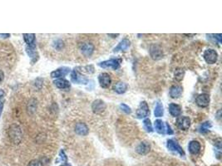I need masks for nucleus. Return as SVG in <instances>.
<instances>
[{
	"label": "nucleus",
	"instance_id": "nucleus-11",
	"mask_svg": "<svg viewBox=\"0 0 222 166\" xmlns=\"http://www.w3.org/2000/svg\"><path fill=\"white\" fill-rule=\"evenodd\" d=\"M196 102L198 106L207 107L210 104V96L208 94H200L196 97Z\"/></svg>",
	"mask_w": 222,
	"mask_h": 166
},
{
	"label": "nucleus",
	"instance_id": "nucleus-14",
	"mask_svg": "<svg viewBox=\"0 0 222 166\" xmlns=\"http://www.w3.org/2000/svg\"><path fill=\"white\" fill-rule=\"evenodd\" d=\"M151 146L150 144L146 141H142L138 145L137 148H136V151L139 154V155H146L147 153H149Z\"/></svg>",
	"mask_w": 222,
	"mask_h": 166
},
{
	"label": "nucleus",
	"instance_id": "nucleus-8",
	"mask_svg": "<svg viewBox=\"0 0 222 166\" xmlns=\"http://www.w3.org/2000/svg\"><path fill=\"white\" fill-rule=\"evenodd\" d=\"M176 125L181 130H186L191 126V120L186 116H180L177 119Z\"/></svg>",
	"mask_w": 222,
	"mask_h": 166
},
{
	"label": "nucleus",
	"instance_id": "nucleus-27",
	"mask_svg": "<svg viewBox=\"0 0 222 166\" xmlns=\"http://www.w3.org/2000/svg\"><path fill=\"white\" fill-rule=\"evenodd\" d=\"M212 126L211 121H206L205 123H203L200 127V133H206L209 130V129Z\"/></svg>",
	"mask_w": 222,
	"mask_h": 166
},
{
	"label": "nucleus",
	"instance_id": "nucleus-30",
	"mask_svg": "<svg viewBox=\"0 0 222 166\" xmlns=\"http://www.w3.org/2000/svg\"><path fill=\"white\" fill-rule=\"evenodd\" d=\"M28 166H43L42 163L38 160H34L28 163Z\"/></svg>",
	"mask_w": 222,
	"mask_h": 166
},
{
	"label": "nucleus",
	"instance_id": "nucleus-25",
	"mask_svg": "<svg viewBox=\"0 0 222 166\" xmlns=\"http://www.w3.org/2000/svg\"><path fill=\"white\" fill-rule=\"evenodd\" d=\"M26 52H27L28 55L31 57L32 59H33V58H36V57L38 58V55L36 51V46H33V47L27 46V48H26Z\"/></svg>",
	"mask_w": 222,
	"mask_h": 166
},
{
	"label": "nucleus",
	"instance_id": "nucleus-34",
	"mask_svg": "<svg viewBox=\"0 0 222 166\" xmlns=\"http://www.w3.org/2000/svg\"><path fill=\"white\" fill-rule=\"evenodd\" d=\"M3 77H4V75H3V72L2 71H0V83L2 82V81L3 80Z\"/></svg>",
	"mask_w": 222,
	"mask_h": 166
},
{
	"label": "nucleus",
	"instance_id": "nucleus-6",
	"mask_svg": "<svg viewBox=\"0 0 222 166\" xmlns=\"http://www.w3.org/2000/svg\"><path fill=\"white\" fill-rule=\"evenodd\" d=\"M106 108H107V105L101 99L95 100L93 102V105H92V110H93V112L97 113V114L103 112L106 110Z\"/></svg>",
	"mask_w": 222,
	"mask_h": 166
},
{
	"label": "nucleus",
	"instance_id": "nucleus-5",
	"mask_svg": "<svg viewBox=\"0 0 222 166\" xmlns=\"http://www.w3.org/2000/svg\"><path fill=\"white\" fill-rule=\"evenodd\" d=\"M121 60L118 59H110L98 63L99 67L102 68H112L113 70H117L120 68Z\"/></svg>",
	"mask_w": 222,
	"mask_h": 166
},
{
	"label": "nucleus",
	"instance_id": "nucleus-22",
	"mask_svg": "<svg viewBox=\"0 0 222 166\" xmlns=\"http://www.w3.org/2000/svg\"><path fill=\"white\" fill-rule=\"evenodd\" d=\"M127 89V85L125 82H118L113 87V90L117 94H123Z\"/></svg>",
	"mask_w": 222,
	"mask_h": 166
},
{
	"label": "nucleus",
	"instance_id": "nucleus-36",
	"mask_svg": "<svg viewBox=\"0 0 222 166\" xmlns=\"http://www.w3.org/2000/svg\"><path fill=\"white\" fill-rule=\"evenodd\" d=\"M3 96H4V91L3 90H0V101H1V99L3 98Z\"/></svg>",
	"mask_w": 222,
	"mask_h": 166
},
{
	"label": "nucleus",
	"instance_id": "nucleus-4",
	"mask_svg": "<svg viewBox=\"0 0 222 166\" xmlns=\"http://www.w3.org/2000/svg\"><path fill=\"white\" fill-rule=\"evenodd\" d=\"M150 114L149 106L146 103V102L143 101L140 103V106L138 107L137 110V117L138 119L146 118V116H148Z\"/></svg>",
	"mask_w": 222,
	"mask_h": 166
},
{
	"label": "nucleus",
	"instance_id": "nucleus-16",
	"mask_svg": "<svg viewBox=\"0 0 222 166\" xmlns=\"http://www.w3.org/2000/svg\"><path fill=\"white\" fill-rule=\"evenodd\" d=\"M154 126L156 131L161 135L166 134V123L161 120H156L154 122Z\"/></svg>",
	"mask_w": 222,
	"mask_h": 166
},
{
	"label": "nucleus",
	"instance_id": "nucleus-38",
	"mask_svg": "<svg viewBox=\"0 0 222 166\" xmlns=\"http://www.w3.org/2000/svg\"><path fill=\"white\" fill-rule=\"evenodd\" d=\"M63 166H64V165H63Z\"/></svg>",
	"mask_w": 222,
	"mask_h": 166
},
{
	"label": "nucleus",
	"instance_id": "nucleus-32",
	"mask_svg": "<svg viewBox=\"0 0 222 166\" xmlns=\"http://www.w3.org/2000/svg\"><path fill=\"white\" fill-rule=\"evenodd\" d=\"M214 36H215V38H216V39L218 40V42H219L220 43L221 42V34H215Z\"/></svg>",
	"mask_w": 222,
	"mask_h": 166
},
{
	"label": "nucleus",
	"instance_id": "nucleus-21",
	"mask_svg": "<svg viewBox=\"0 0 222 166\" xmlns=\"http://www.w3.org/2000/svg\"><path fill=\"white\" fill-rule=\"evenodd\" d=\"M169 111H170V114L172 116L177 117V116H179L181 114V108H180V106L172 103L169 106Z\"/></svg>",
	"mask_w": 222,
	"mask_h": 166
},
{
	"label": "nucleus",
	"instance_id": "nucleus-35",
	"mask_svg": "<svg viewBox=\"0 0 222 166\" xmlns=\"http://www.w3.org/2000/svg\"><path fill=\"white\" fill-rule=\"evenodd\" d=\"M0 37H4V38H6V37H10V34H3V33H0Z\"/></svg>",
	"mask_w": 222,
	"mask_h": 166
},
{
	"label": "nucleus",
	"instance_id": "nucleus-18",
	"mask_svg": "<svg viewBox=\"0 0 222 166\" xmlns=\"http://www.w3.org/2000/svg\"><path fill=\"white\" fill-rule=\"evenodd\" d=\"M88 131H89V129L86 125V124L82 123V122L77 123L76 125V126H75V132L79 135H82V136L83 135H87L88 134Z\"/></svg>",
	"mask_w": 222,
	"mask_h": 166
},
{
	"label": "nucleus",
	"instance_id": "nucleus-26",
	"mask_svg": "<svg viewBox=\"0 0 222 166\" xmlns=\"http://www.w3.org/2000/svg\"><path fill=\"white\" fill-rule=\"evenodd\" d=\"M143 125L144 128L146 129V132H152L153 131V128H152V122H151V120L148 118H146L143 121Z\"/></svg>",
	"mask_w": 222,
	"mask_h": 166
},
{
	"label": "nucleus",
	"instance_id": "nucleus-9",
	"mask_svg": "<svg viewBox=\"0 0 222 166\" xmlns=\"http://www.w3.org/2000/svg\"><path fill=\"white\" fill-rule=\"evenodd\" d=\"M98 82L100 86L102 88H108L111 83H112V79H111L109 74L103 72V73H101L99 75Z\"/></svg>",
	"mask_w": 222,
	"mask_h": 166
},
{
	"label": "nucleus",
	"instance_id": "nucleus-37",
	"mask_svg": "<svg viewBox=\"0 0 222 166\" xmlns=\"http://www.w3.org/2000/svg\"><path fill=\"white\" fill-rule=\"evenodd\" d=\"M107 35H108V36H111L112 37H118V36H119V34H111V33H109V34H107Z\"/></svg>",
	"mask_w": 222,
	"mask_h": 166
},
{
	"label": "nucleus",
	"instance_id": "nucleus-33",
	"mask_svg": "<svg viewBox=\"0 0 222 166\" xmlns=\"http://www.w3.org/2000/svg\"><path fill=\"white\" fill-rule=\"evenodd\" d=\"M3 101H0V116H1L2 111H3Z\"/></svg>",
	"mask_w": 222,
	"mask_h": 166
},
{
	"label": "nucleus",
	"instance_id": "nucleus-3",
	"mask_svg": "<svg viewBox=\"0 0 222 166\" xmlns=\"http://www.w3.org/2000/svg\"><path fill=\"white\" fill-rule=\"evenodd\" d=\"M203 56L205 62L208 64H214L216 62L218 59V53L214 49H207L203 54Z\"/></svg>",
	"mask_w": 222,
	"mask_h": 166
},
{
	"label": "nucleus",
	"instance_id": "nucleus-15",
	"mask_svg": "<svg viewBox=\"0 0 222 166\" xmlns=\"http://www.w3.org/2000/svg\"><path fill=\"white\" fill-rule=\"evenodd\" d=\"M188 149L191 155H197L200 151V144L197 141H191L189 143Z\"/></svg>",
	"mask_w": 222,
	"mask_h": 166
},
{
	"label": "nucleus",
	"instance_id": "nucleus-19",
	"mask_svg": "<svg viewBox=\"0 0 222 166\" xmlns=\"http://www.w3.org/2000/svg\"><path fill=\"white\" fill-rule=\"evenodd\" d=\"M183 88L180 86H173L170 89V96L172 98H179L182 94Z\"/></svg>",
	"mask_w": 222,
	"mask_h": 166
},
{
	"label": "nucleus",
	"instance_id": "nucleus-29",
	"mask_svg": "<svg viewBox=\"0 0 222 166\" xmlns=\"http://www.w3.org/2000/svg\"><path fill=\"white\" fill-rule=\"evenodd\" d=\"M120 109H121L122 111H124L125 113H127V114H131L132 113V109H131V107H129L127 105L124 104V103H121L120 106Z\"/></svg>",
	"mask_w": 222,
	"mask_h": 166
},
{
	"label": "nucleus",
	"instance_id": "nucleus-31",
	"mask_svg": "<svg viewBox=\"0 0 222 166\" xmlns=\"http://www.w3.org/2000/svg\"><path fill=\"white\" fill-rule=\"evenodd\" d=\"M166 134H167V135H172L173 134V130H172L168 123H166Z\"/></svg>",
	"mask_w": 222,
	"mask_h": 166
},
{
	"label": "nucleus",
	"instance_id": "nucleus-2",
	"mask_svg": "<svg viewBox=\"0 0 222 166\" xmlns=\"http://www.w3.org/2000/svg\"><path fill=\"white\" fill-rule=\"evenodd\" d=\"M166 147L169 150H172L173 152H176L177 154H179L180 156H185V151L183 150V149L180 147V145L178 144L176 141L175 140H168L167 143H166Z\"/></svg>",
	"mask_w": 222,
	"mask_h": 166
},
{
	"label": "nucleus",
	"instance_id": "nucleus-1",
	"mask_svg": "<svg viewBox=\"0 0 222 166\" xmlns=\"http://www.w3.org/2000/svg\"><path fill=\"white\" fill-rule=\"evenodd\" d=\"M9 139L13 144L18 145L19 144L23 138V133L18 125H12L9 129Z\"/></svg>",
	"mask_w": 222,
	"mask_h": 166
},
{
	"label": "nucleus",
	"instance_id": "nucleus-23",
	"mask_svg": "<svg viewBox=\"0 0 222 166\" xmlns=\"http://www.w3.org/2000/svg\"><path fill=\"white\" fill-rule=\"evenodd\" d=\"M23 36V38H24V41L27 43V46H30V47L36 46L35 45V34L24 33Z\"/></svg>",
	"mask_w": 222,
	"mask_h": 166
},
{
	"label": "nucleus",
	"instance_id": "nucleus-10",
	"mask_svg": "<svg viewBox=\"0 0 222 166\" xmlns=\"http://www.w3.org/2000/svg\"><path fill=\"white\" fill-rule=\"evenodd\" d=\"M150 54L152 59L159 60L163 56V52L158 45H152L150 48Z\"/></svg>",
	"mask_w": 222,
	"mask_h": 166
},
{
	"label": "nucleus",
	"instance_id": "nucleus-24",
	"mask_svg": "<svg viewBox=\"0 0 222 166\" xmlns=\"http://www.w3.org/2000/svg\"><path fill=\"white\" fill-rule=\"evenodd\" d=\"M164 114V108L162 104L160 102H157L156 107H155L154 110V115L156 117H161Z\"/></svg>",
	"mask_w": 222,
	"mask_h": 166
},
{
	"label": "nucleus",
	"instance_id": "nucleus-17",
	"mask_svg": "<svg viewBox=\"0 0 222 166\" xmlns=\"http://www.w3.org/2000/svg\"><path fill=\"white\" fill-rule=\"evenodd\" d=\"M130 45H131V42H130L129 40L125 38V39L121 40V42L118 43V45L114 48L113 52H117L119 51H126V50L128 49Z\"/></svg>",
	"mask_w": 222,
	"mask_h": 166
},
{
	"label": "nucleus",
	"instance_id": "nucleus-20",
	"mask_svg": "<svg viewBox=\"0 0 222 166\" xmlns=\"http://www.w3.org/2000/svg\"><path fill=\"white\" fill-rule=\"evenodd\" d=\"M54 83L57 87L59 88V89H68V88L70 87V83L66 79H57V80L54 81Z\"/></svg>",
	"mask_w": 222,
	"mask_h": 166
},
{
	"label": "nucleus",
	"instance_id": "nucleus-28",
	"mask_svg": "<svg viewBox=\"0 0 222 166\" xmlns=\"http://www.w3.org/2000/svg\"><path fill=\"white\" fill-rule=\"evenodd\" d=\"M184 75H185V71L183 70V69H177L175 71V78L178 80V81L182 80L183 77H184Z\"/></svg>",
	"mask_w": 222,
	"mask_h": 166
},
{
	"label": "nucleus",
	"instance_id": "nucleus-12",
	"mask_svg": "<svg viewBox=\"0 0 222 166\" xmlns=\"http://www.w3.org/2000/svg\"><path fill=\"white\" fill-rule=\"evenodd\" d=\"M69 72H70V69L68 68H61L59 69H57L56 71H52L51 72V77L60 79L63 76H67Z\"/></svg>",
	"mask_w": 222,
	"mask_h": 166
},
{
	"label": "nucleus",
	"instance_id": "nucleus-7",
	"mask_svg": "<svg viewBox=\"0 0 222 166\" xmlns=\"http://www.w3.org/2000/svg\"><path fill=\"white\" fill-rule=\"evenodd\" d=\"M71 80H72V82H74V83H77V84H87V82H88L87 78H86L85 76L81 75L76 69L72 71V74H71Z\"/></svg>",
	"mask_w": 222,
	"mask_h": 166
},
{
	"label": "nucleus",
	"instance_id": "nucleus-13",
	"mask_svg": "<svg viewBox=\"0 0 222 166\" xmlns=\"http://www.w3.org/2000/svg\"><path fill=\"white\" fill-rule=\"evenodd\" d=\"M80 50L82 53L86 56H89L93 54L94 51V46L90 42H83L80 45Z\"/></svg>",
	"mask_w": 222,
	"mask_h": 166
}]
</instances>
